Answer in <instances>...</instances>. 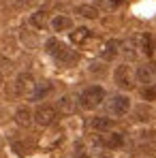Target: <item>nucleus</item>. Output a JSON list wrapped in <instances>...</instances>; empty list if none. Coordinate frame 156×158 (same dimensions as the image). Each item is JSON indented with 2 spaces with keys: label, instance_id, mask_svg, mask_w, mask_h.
<instances>
[{
  "label": "nucleus",
  "instance_id": "24",
  "mask_svg": "<svg viewBox=\"0 0 156 158\" xmlns=\"http://www.w3.org/2000/svg\"><path fill=\"white\" fill-rule=\"evenodd\" d=\"M99 158H109V156H99Z\"/></svg>",
  "mask_w": 156,
  "mask_h": 158
},
{
  "label": "nucleus",
  "instance_id": "20",
  "mask_svg": "<svg viewBox=\"0 0 156 158\" xmlns=\"http://www.w3.org/2000/svg\"><path fill=\"white\" fill-rule=\"evenodd\" d=\"M141 96H143V101H156V88L145 85V88L141 90Z\"/></svg>",
  "mask_w": 156,
  "mask_h": 158
},
{
  "label": "nucleus",
  "instance_id": "5",
  "mask_svg": "<svg viewBox=\"0 0 156 158\" xmlns=\"http://www.w3.org/2000/svg\"><path fill=\"white\" fill-rule=\"evenodd\" d=\"M113 79H116V85L122 88V90H130V88L135 85V83H133V75H130V71H129L126 64H120V66L116 69Z\"/></svg>",
  "mask_w": 156,
  "mask_h": 158
},
{
  "label": "nucleus",
  "instance_id": "22",
  "mask_svg": "<svg viewBox=\"0 0 156 158\" xmlns=\"http://www.w3.org/2000/svg\"><path fill=\"white\" fill-rule=\"evenodd\" d=\"M77 158H88V156H86V154H79V156Z\"/></svg>",
  "mask_w": 156,
  "mask_h": 158
},
{
  "label": "nucleus",
  "instance_id": "11",
  "mask_svg": "<svg viewBox=\"0 0 156 158\" xmlns=\"http://www.w3.org/2000/svg\"><path fill=\"white\" fill-rule=\"evenodd\" d=\"M120 53V43L118 41H107L103 45V52H101V58H103L105 62H111L116 56Z\"/></svg>",
  "mask_w": 156,
  "mask_h": 158
},
{
  "label": "nucleus",
  "instance_id": "17",
  "mask_svg": "<svg viewBox=\"0 0 156 158\" xmlns=\"http://www.w3.org/2000/svg\"><path fill=\"white\" fill-rule=\"evenodd\" d=\"M139 49L145 53V56H152V53H154V41H152V34H150V32L141 34V39H139Z\"/></svg>",
  "mask_w": 156,
  "mask_h": 158
},
{
  "label": "nucleus",
  "instance_id": "23",
  "mask_svg": "<svg viewBox=\"0 0 156 158\" xmlns=\"http://www.w3.org/2000/svg\"><path fill=\"white\" fill-rule=\"evenodd\" d=\"M0 83H2V73H0Z\"/></svg>",
  "mask_w": 156,
  "mask_h": 158
},
{
  "label": "nucleus",
  "instance_id": "21",
  "mask_svg": "<svg viewBox=\"0 0 156 158\" xmlns=\"http://www.w3.org/2000/svg\"><path fill=\"white\" fill-rule=\"evenodd\" d=\"M15 4H17V6H28L30 0H15Z\"/></svg>",
  "mask_w": 156,
  "mask_h": 158
},
{
  "label": "nucleus",
  "instance_id": "13",
  "mask_svg": "<svg viewBox=\"0 0 156 158\" xmlns=\"http://www.w3.org/2000/svg\"><path fill=\"white\" fill-rule=\"evenodd\" d=\"M56 111H60V113H64V115H71L73 111H75V98L73 96H62L60 101H58V109Z\"/></svg>",
  "mask_w": 156,
  "mask_h": 158
},
{
  "label": "nucleus",
  "instance_id": "1",
  "mask_svg": "<svg viewBox=\"0 0 156 158\" xmlns=\"http://www.w3.org/2000/svg\"><path fill=\"white\" fill-rule=\"evenodd\" d=\"M45 52L49 53L56 62H60L62 66H71V64L77 62V53L73 52V49H69L62 41H58V39H53V36L45 41Z\"/></svg>",
  "mask_w": 156,
  "mask_h": 158
},
{
  "label": "nucleus",
  "instance_id": "8",
  "mask_svg": "<svg viewBox=\"0 0 156 158\" xmlns=\"http://www.w3.org/2000/svg\"><path fill=\"white\" fill-rule=\"evenodd\" d=\"M52 92H53V83L52 81H41V83H34L32 98H34V101H43V98L49 96Z\"/></svg>",
  "mask_w": 156,
  "mask_h": 158
},
{
  "label": "nucleus",
  "instance_id": "2",
  "mask_svg": "<svg viewBox=\"0 0 156 158\" xmlns=\"http://www.w3.org/2000/svg\"><path fill=\"white\" fill-rule=\"evenodd\" d=\"M105 101V90L101 85H90L79 94V105L83 109H96Z\"/></svg>",
  "mask_w": 156,
  "mask_h": 158
},
{
  "label": "nucleus",
  "instance_id": "14",
  "mask_svg": "<svg viewBox=\"0 0 156 158\" xmlns=\"http://www.w3.org/2000/svg\"><path fill=\"white\" fill-rule=\"evenodd\" d=\"M15 122L19 124V126H30L32 124V111L28 109V107H19L17 111H15Z\"/></svg>",
  "mask_w": 156,
  "mask_h": 158
},
{
  "label": "nucleus",
  "instance_id": "18",
  "mask_svg": "<svg viewBox=\"0 0 156 158\" xmlns=\"http://www.w3.org/2000/svg\"><path fill=\"white\" fill-rule=\"evenodd\" d=\"M137 79H139V83H152V79H154V75H152V69L150 66H139L137 69Z\"/></svg>",
  "mask_w": 156,
  "mask_h": 158
},
{
  "label": "nucleus",
  "instance_id": "10",
  "mask_svg": "<svg viewBox=\"0 0 156 158\" xmlns=\"http://www.w3.org/2000/svg\"><path fill=\"white\" fill-rule=\"evenodd\" d=\"M52 28H53V32H66V30L73 28V19L69 15H56L52 19Z\"/></svg>",
  "mask_w": 156,
  "mask_h": 158
},
{
  "label": "nucleus",
  "instance_id": "15",
  "mask_svg": "<svg viewBox=\"0 0 156 158\" xmlns=\"http://www.w3.org/2000/svg\"><path fill=\"white\" fill-rule=\"evenodd\" d=\"M75 13L81 15V17H86V19H96L99 17V9L94 4H79L75 9Z\"/></svg>",
  "mask_w": 156,
  "mask_h": 158
},
{
  "label": "nucleus",
  "instance_id": "9",
  "mask_svg": "<svg viewBox=\"0 0 156 158\" xmlns=\"http://www.w3.org/2000/svg\"><path fill=\"white\" fill-rule=\"evenodd\" d=\"M111 126H113V120L111 118H105V115H96V118L90 120V128L92 131L107 132V131H111Z\"/></svg>",
  "mask_w": 156,
  "mask_h": 158
},
{
  "label": "nucleus",
  "instance_id": "3",
  "mask_svg": "<svg viewBox=\"0 0 156 158\" xmlns=\"http://www.w3.org/2000/svg\"><path fill=\"white\" fill-rule=\"evenodd\" d=\"M56 118H58V111H56V107H52V105H41L32 113V120H34L39 126H52L53 122H56Z\"/></svg>",
  "mask_w": 156,
  "mask_h": 158
},
{
  "label": "nucleus",
  "instance_id": "16",
  "mask_svg": "<svg viewBox=\"0 0 156 158\" xmlns=\"http://www.w3.org/2000/svg\"><path fill=\"white\" fill-rule=\"evenodd\" d=\"M90 39V30L86 26H79L75 28L73 32H71V43H75V45H81V43H86Z\"/></svg>",
  "mask_w": 156,
  "mask_h": 158
},
{
  "label": "nucleus",
  "instance_id": "4",
  "mask_svg": "<svg viewBox=\"0 0 156 158\" xmlns=\"http://www.w3.org/2000/svg\"><path fill=\"white\" fill-rule=\"evenodd\" d=\"M129 109H130V98L129 96H124V94L111 96V101H109V111H111L113 115H124V113H129Z\"/></svg>",
  "mask_w": 156,
  "mask_h": 158
},
{
  "label": "nucleus",
  "instance_id": "7",
  "mask_svg": "<svg viewBox=\"0 0 156 158\" xmlns=\"http://www.w3.org/2000/svg\"><path fill=\"white\" fill-rule=\"evenodd\" d=\"M103 148L107 150H116V148H122V143H124V135L122 132H107L101 137V141H99Z\"/></svg>",
  "mask_w": 156,
  "mask_h": 158
},
{
  "label": "nucleus",
  "instance_id": "6",
  "mask_svg": "<svg viewBox=\"0 0 156 158\" xmlns=\"http://www.w3.org/2000/svg\"><path fill=\"white\" fill-rule=\"evenodd\" d=\"M15 90L19 92V94H28V92H32L34 90V79L30 73H19L17 77H15Z\"/></svg>",
  "mask_w": 156,
  "mask_h": 158
},
{
  "label": "nucleus",
  "instance_id": "19",
  "mask_svg": "<svg viewBox=\"0 0 156 158\" xmlns=\"http://www.w3.org/2000/svg\"><path fill=\"white\" fill-rule=\"evenodd\" d=\"M122 2H124V0H99V4H101L103 9H107V11H113V9H118Z\"/></svg>",
  "mask_w": 156,
  "mask_h": 158
},
{
  "label": "nucleus",
  "instance_id": "12",
  "mask_svg": "<svg viewBox=\"0 0 156 158\" xmlns=\"http://www.w3.org/2000/svg\"><path fill=\"white\" fill-rule=\"evenodd\" d=\"M49 24V15L45 13V11H34L32 15H30V26L39 28V30H43V28Z\"/></svg>",
  "mask_w": 156,
  "mask_h": 158
}]
</instances>
